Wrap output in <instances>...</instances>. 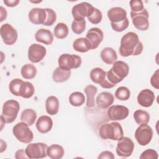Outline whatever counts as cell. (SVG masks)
<instances>
[{
    "label": "cell",
    "mask_w": 159,
    "mask_h": 159,
    "mask_svg": "<svg viewBox=\"0 0 159 159\" xmlns=\"http://www.w3.org/2000/svg\"><path fill=\"white\" fill-rule=\"evenodd\" d=\"M12 133L17 140L24 143H30L34 139L33 132L29 128V125L22 122L13 127Z\"/></svg>",
    "instance_id": "8992f818"
},
{
    "label": "cell",
    "mask_w": 159,
    "mask_h": 159,
    "mask_svg": "<svg viewBox=\"0 0 159 159\" xmlns=\"http://www.w3.org/2000/svg\"><path fill=\"white\" fill-rule=\"evenodd\" d=\"M101 58L106 64L111 65L117 61V55L116 52L111 47H105L100 54Z\"/></svg>",
    "instance_id": "7402d4cb"
},
{
    "label": "cell",
    "mask_w": 159,
    "mask_h": 159,
    "mask_svg": "<svg viewBox=\"0 0 159 159\" xmlns=\"http://www.w3.org/2000/svg\"><path fill=\"white\" fill-rule=\"evenodd\" d=\"M29 20L35 25L43 24L45 22L47 18V12L45 9L34 7L32 8L29 12Z\"/></svg>",
    "instance_id": "2e32d148"
},
{
    "label": "cell",
    "mask_w": 159,
    "mask_h": 159,
    "mask_svg": "<svg viewBox=\"0 0 159 159\" xmlns=\"http://www.w3.org/2000/svg\"><path fill=\"white\" fill-rule=\"evenodd\" d=\"M85 101L84 95L79 91L72 93L69 96V102L70 104L75 107L81 106Z\"/></svg>",
    "instance_id": "1f68e13d"
},
{
    "label": "cell",
    "mask_w": 159,
    "mask_h": 159,
    "mask_svg": "<svg viewBox=\"0 0 159 159\" xmlns=\"http://www.w3.org/2000/svg\"><path fill=\"white\" fill-rule=\"evenodd\" d=\"M115 97L120 101H127L130 96V91L125 86H120L115 91Z\"/></svg>",
    "instance_id": "e575fe53"
},
{
    "label": "cell",
    "mask_w": 159,
    "mask_h": 159,
    "mask_svg": "<svg viewBox=\"0 0 159 159\" xmlns=\"http://www.w3.org/2000/svg\"><path fill=\"white\" fill-rule=\"evenodd\" d=\"M89 76L93 82L101 84L106 79V72L101 68L96 67L91 70Z\"/></svg>",
    "instance_id": "484cf974"
},
{
    "label": "cell",
    "mask_w": 159,
    "mask_h": 159,
    "mask_svg": "<svg viewBox=\"0 0 159 159\" xmlns=\"http://www.w3.org/2000/svg\"><path fill=\"white\" fill-rule=\"evenodd\" d=\"M153 134V130L150 126L147 125V124H142L136 129L135 138L139 145L145 146L151 142Z\"/></svg>",
    "instance_id": "9c48e42d"
},
{
    "label": "cell",
    "mask_w": 159,
    "mask_h": 159,
    "mask_svg": "<svg viewBox=\"0 0 159 159\" xmlns=\"http://www.w3.org/2000/svg\"><path fill=\"white\" fill-rule=\"evenodd\" d=\"M158 157L157 152L153 149H147L143 151L140 156V159H157Z\"/></svg>",
    "instance_id": "b9f144b4"
},
{
    "label": "cell",
    "mask_w": 159,
    "mask_h": 159,
    "mask_svg": "<svg viewBox=\"0 0 159 159\" xmlns=\"http://www.w3.org/2000/svg\"><path fill=\"white\" fill-rule=\"evenodd\" d=\"M115 158L114 154L110 152V151H103L98 156V158L100 159H104V158H107V159H114Z\"/></svg>",
    "instance_id": "ee69618b"
},
{
    "label": "cell",
    "mask_w": 159,
    "mask_h": 159,
    "mask_svg": "<svg viewBox=\"0 0 159 159\" xmlns=\"http://www.w3.org/2000/svg\"><path fill=\"white\" fill-rule=\"evenodd\" d=\"M34 92L35 89L34 85L29 81H23L20 87L19 96L25 99H29L34 95Z\"/></svg>",
    "instance_id": "f546056e"
},
{
    "label": "cell",
    "mask_w": 159,
    "mask_h": 159,
    "mask_svg": "<svg viewBox=\"0 0 159 159\" xmlns=\"http://www.w3.org/2000/svg\"><path fill=\"white\" fill-rule=\"evenodd\" d=\"M94 7L87 2H82L75 5L71 9L74 20H80L85 17L89 16L94 11Z\"/></svg>",
    "instance_id": "7c38bea8"
},
{
    "label": "cell",
    "mask_w": 159,
    "mask_h": 159,
    "mask_svg": "<svg viewBox=\"0 0 159 159\" xmlns=\"http://www.w3.org/2000/svg\"><path fill=\"white\" fill-rule=\"evenodd\" d=\"M23 81L19 78L13 79L9 84V89L10 92L14 96H19L20 87Z\"/></svg>",
    "instance_id": "8d00e7d4"
},
{
    "label": "cell",
    "mask_w": 159,
    "mask_h": 159,
    "mask_svg": "<svg viewBox=\"0 0 159 159\" xmlns=\"http://www.w3.org/2000/svg\"><path fill=\"white\" fill-rule=\"evenodd\" d=\"M86 38L89 42L91 45V49H96L102 42L104 38L103 32L98 27L90 29L86 35Z\"/></svg>",
    "instance_id": "9a60e30c"
},
{
    "label": "cell",
    "mask_w": 159,
    "mask_h": 159,
    "mask_svg": "<svg viewBox=\"0 0 159 159\" xmlns=\"http://www.w3.org/2000/svg\"><path fill=\"white\" fill-rule=\"evenodd\" d=\"M47 50L43 45L33 43L28 50V58L32 63H39L45 57Z\"/></svg>",
    "instance_id": "5bb4252c"
},
{
    "label": "cell",
    "mask_w": 159,
    "mask_h": 159,
    "mask_svg": "<svg viewBox=\"0 0 159 159\" xmlns=\"http://www.w3.org/2000/svg\"><path fill=\"white\" fill-rule=\"evenodd\" d=\"M1 21H2L7 17V12L6 10L4 9L2 6H1Z\"/></svg>",
    "instance_id": "7dc6e473"
},
{
    "label": "cell",
    "mask_w": 159,
    "mask_h": 159,
    "mask_svg": "<svg viewBox=\"0 0 159 159\" xmlns=\"http://www.w3.org/2000/svg\"><path fill=\"white\" fill-rule=\"evenodd\" d=\"M71 76V70L66 71L60 68L59 66L56 68L53 72L52 78L56 83H63L67 81Z\"/></svg>",
    "instance_id": "83f0119b"
},
{
    "label": "cell",
    "mask_w": 159,
    "mask_h": 159,
    "mask_svg": "<svg viewBox=\"0 0 159 159\" xmlns=\"http://www.w3.org/2000/svg\"><path fill=\"white\" fill-rule=\"evenodd\" d=\"M130 17L132 18L134 26L139 30H147L149 27L148 12L146 9H143L139 12H130Z\"/></svg>",
    "instance_id": "52a82bcc"
},
{
    "label": "cell",
    "mask_w": 159,
    "mask_h": 159,
    "mask_svg": "<svg viewBox=\"0 0 159 159\" xmlns=\"http://www.w3.org/2000/svg\"><path fill=\"white\" fill-rule=\"evenodd\" d=\"M99 134L102 139L119 140L124 135L121 125L117 122L102 124L99 129Z\"/></svg>",
    "instance_id": "3957f363"
},
{
    "label": "cell",
    "mask_w": 159,
    "mask_h": 159,
    "mask_svg": "<svg viewBox=\"0 0 159 159\" xmlns=\"http://www.w3.org/2000/svg\"><path fill=\"white\" fill-rule=\"evenodd\" d=\"M47 154L52 159H60L64 155V149L60 145L53 144L47 147Z\"/></svg>",
    "instance_id": "4316f807"
},
{
    "label": "cell",
    "mask_w": 159,
    "mask_h": 159,
    "mask_svg": "<svg viewBox=\"0 0 159 159\" xmlns=\"http://www.w3.org/2000/svg\"><path fill=\"white\" fill-rule=\"evenodd\" d=\"M22 76L27 80H31L35 78L37 74V68L32 64H25L22 66L20 70Z\"/></svg>",
    "instance_id": "4dcf8cb0"
},
{
    "label": "cell",
    "mask_w": 159,
    "mask_h": 159,
    "mask_svg": "<svg viewBox=\"0 0 159 159\" xmlns=\"http://www.w3.org/2000/svg\"><path fill=\"white\" fill-rule=\"evenodd\" d=\"M134 147V143L130 138L127 137H122L118 140L117 144V155L121 157H129L133 153Z\"/></svg>",
    "instance_id": "30bf717a"
},
{
    "label": "cell",
    "mask_w": 159,
    "mask_h": 159,
    "mask_svg": "<svg viewBox=\"0 0 159 159\" xmlns=\"http://www.w3.org/2000/svg\"><path fill=\"white\" fill-rule=\"evenodd\" d=\"M86 29V20L84 19L74 20L71 24L72 31L76 34H81Z\"/></svg>",
    "instance_id": "d590c367"
},
{
    "label": "cell",
    "mask_w": 159,
    "mask_h": 159,
    "mask_svg": "<svg viewBox=\"0 0 159 159\" xmlns=\"http://www.w3.org/2000/svg\"><path fill=\"white\" fill-rule=\"evenodd\" d=\"M84 91L86 95V107L88 108H93L94 107V96L98 92L97 88L94 85H88L84 89Z\"/></svg>",
    "instance_id": "d4e9b609"
},
{
    "label": "cell",
    "mask_w": 159,
    "mask_h": 159,
    "mask_svg": "<svg viewBox=\"0 0 159 159\" xmlns=\"http://www.w3.org/2000/svg\"><path fill=\"white\" fill-rule=\"evenodd\" d=\"M129 66L123 61H116L112 67L106 73V80L112 85L115 86L122 81L129 74Z\"/></svg>",
    "instance_id": "7a4b0ae2"
},
{
    "label": "cell",
    "mask_w": 159,
    "mask_h": 159,
    "mask_svg": "<svg viewBox=\"0 0 159 159\" xmlns=\"http://www.w3.org/2000/svg\"><path fill=\"white\" fill-rule=\"evenodd\" d=\"M0 33L3 42L6 45H12L17 40V32L10 24L6 23L2 24L0 28Z\"/></svg>",
    "instance_id": "8fae6325"
},
{
    "label": "cell",
    "mask_w": 159,
    "mask_h": 159,
    "mask_svg": "<svg viewBox=\"0 0 159 159\" xmlns=\"http://www.w3.org/2000/svg\"><path fill=\"white\" fill-rule=\"evenodd\" d=\"M19 109L20 104L18 101L14 99L8 100L3 104L1 119L5 123H12L17 118Z\"/></svg>",
    "instance_id": "277c9868"
},
{
    "label": "cell",
    "mask_w": 159,
    "mask_h": 159,
    "mask_svg": "<svg viewBox=\"0 0 159 159\" xmlns=\"http://www.w3.org/2000/svg\"><path fill=\"white\" fill-rule=\"evenodd\" d=\"M45 109L48 114L51 116L57 114L59 109L58 99L54 96L48 97L45 101Z\"/></svg>",
    "instance_id": "603a6c76"
},
{
    "label": "cell",
    "mask_w": 159,
    "mask_h": 159,
    "mask_svg": "<svg viewBox=\"0 0 159 159\" xmlns=\"http://www.w3.org/2000/svg\"><path fill=\"white\" fill-rule=\"evenodd\" d=\"M112 29L117 32H121L125 30L129 25V21L128 18L127 17L123 21L120 22L119 23H111Z\"/></svg>",
    "instance_id": "ab89813d"
},
{
    "label": "cell",
    "mask_w": 159,
    "mask_h": 159,
    "mask_svg": "<svg viewBox=\"0 0 159 159\" xmlns=\"http://www.w3.org/2000/svg\"><path fill=\"white\" fill-rule=\"evenodd\" d=\"M114 101V95L109 92H101L96 98V103L98 107L101 109H107L111 106Z\"/></svg>",
    "instance_id": "d6986e66"
},
{
    "label": "cell",
    "mask_w": 159,
    "mask_h": 159,
    "mask_svg": "<svg viewBox=\"0 0 159 159\" xmlns=\"http://www.w3.org/2000/svg\"><path fill=\"white\" fill-rule=\"evenodd\" d=\"M151 85L156 88H159V70H157L150 78Z\"/></svg>",
    "instance_id": "7bdbcfd3"
},
{
    "label": "cell",
    "mask_w": 159,
    "mask_h": 159,
    "mask_svg": "<svg viewBox=\"0 0 159 159\" xmlns=\"http://www.w3.org/2000/svg\"><path fill=\"white\" fill-rule=\"evenodd\" d=\"M37 119L35 111L32 109H25L21 112L20 120L29 126L32 125Z\"/></svg>",
    "instance_id": "f1b7e54d"
},
{
    "label": "cell",
    "mask_w": 159,
    "mask_h": 159,
    "mask_svg": "<svg viewBox=\"0 0 159 159\" xmlns=\"http://www.w3.org/2000/svg\"><path fill=\"white\" fill-rule=\"evenodd\" d=\"M102 15L101 11L96 7H94L92 14L88 17V20L93 24H98L100 23L102 20Z\"/></svg>",
    "instance_id": "74e56055"
},
{
    "label": "cell",
    "mask_w": 159,
    "mask_h": 159,
    "mask_svg": "<svg viewBox=\"0 0 159 159\" xmlns=\"http://www.w3.org/2000/svg\"><path fill=\"white\" fill-rule=\"evenodd\" d=\"M129 4L132 12H139L144 9L143 2L141 0H132L130 1Z\"/></svg>",
    "instance_id": "60d3db41"
},
{
    "label": "cell",
    "mask_w": 159,
    "mask_h": 159,
    "mask_svg": "<svg viewBox=\"0 0 159 159\" xmlns=\"http://www.w3.org/2000/svg\"><path fill=\"white\" fill-rule=\"evenodd\" d=\"M47 145L44 143H32L28 144L25 151L28 158H43L47 156Z\"/></svg>",
    "instance_id": "ba28073f"
},
{
    "label": "cell",
    "mask_w": 159,
    "mask_h": 159,
    "mask_svg": "<svg viewBox=\"0 0 159 159\" xmlns=\"http://www.w3.org/2000/svg\"><path fill=\"white\" fill-rule=\"evenodd\" d=\"M19 0H4V3L7 6L10 7H15L19 3Z\"/></svg>",
    "instance_id": "bcb514c9"
},
{
    "label": "cell",
    "mask_w": 159,
    "mask_h": 159,
    "mask_svg": "<svg viewBox=\"0 0 159 159\" xmlns=\"http://www.w3.org/2000/svg\"><path fill=\"white\" fill-rule=\"evenodd\" d=\"M35 39L40 43L48 45L53 43V35L48 29H40L35 32Z\"/></svg>",
    "instance_id": "44dd1931"
},
{
    "label": "cell",
    "mask_w": 159,
    "mask_h": 159,
    "mask_svg": "<svg viewBox=\"0 0 159 159\" xmlns=\"http://www.w3.org/2000/svg\"><path fill=\"white\" fill-rule=\"evenodd\" d=\"M15 158H27L28 157L26 155L25 150L20 149L17 150L15 153Z\"/></svg>",
    "instance_id": "f6af8a7d"
},
{
    "label": "cell",
    "mask_w": 159,
    "mask_h": 159,
    "mask_svg": "<svg viewBox=\"0 0 159 159\" xmlns=\"http://www.w3.org/2000/svg\"><path fill=\"white\" fill-rule=\"evenodd\" d=\"M58 66L66 71L79 68L82 63L80 56L75 54L63 53L58 58Z\"/></svg>",
    "instance_id": "5b68a950"
},
{
    "label": "cell",
    "mask_w": 159,
    "mask_h": 159,
    "mask_svg": "<svg viewBox=\"0 0 159 159\" xmlns=\"http://www.w3.org/2000/svg\"><path fill=\"white\" fill-rule=\"evenodd\" d=\"M68 32V27L66 24L63 22H60L55 27L53 34L57 39H63L67 37Z\"/></svg>",
    "instance_id": "d6a6232c"
},
{
    "label": "cell",
    "mask_w": 159,
    "mask_h": 159,
    "mask_svg": "<svg viewBox=\"0 0 159 159\" xmlns=\"http://www.w3.org/2000/svg\"><path fill=\"white\" fill-rule=\"evenodd\" d=\"M73 48L76 52L85 53L91 49V45L86 37H81L76 39L73 42Z\"/></svg>",
    "instance_id": "cb8c5ba5"
},
{
    "label": "cell",
    "mask_w": 159,
    "mask_h": 159,
    "mask_svg": "<svg viewBox=\"0 0 159 159\" xmlns=\"http://www.w3.org/2000/svg\"><path fill=\"white\" fill-rule=\"evenodd\" d=\"M143 48V44L139 40L137 34L133 32H129L121 38L119 51L122 57L137 56L141 54Z\"/></svg>",
    "instance_id": "6da1fadb"
},
{
    "label": "cell",
    "mask_w": 159,
    "mask_h": 159,
    "mask_svg": "<svg viewBox=\"0 0 159 159\" xmlns=\"http://www.w3.org/2000/svg\"><path fill=\"white\" fill-rule=\"evenodd\" d=\"M107 17L111 23H119L127 18V12L122 7H114L107 11Z\"/></svg>",
    "instance_id": "ac0fdd59"
},
{
    "label": "cell",
    "mask_w": 159,
    "mask_h": 159,
    "mask_svg": "<svg viewBox=\"0 0 159 159\" xmlns=\"http://www.w3.org/2000/svg\"><path fill=\"white\" fill-rule=\"evenodd\" d=\"M129 114V109L122 105H113L109 107L107 115L111 120H122L125 119Z\"/></svg>",
    "instance_id": "4fadbf2b"
},
{
    "label": "cell",
    "mask_w": 159,
    "mask_h": 159,
    "mask_svg": "<svg viewBox=\"0 0 159 159\" xmlns=\"http://www.w3.org/2000/svg\"><path fill=\"white\" fill-rule=\"evenodd\" d=\"M134 118L137 124H147L150 120V115L148 112L143 110H137L134 113Z\"/></svg>",
    "instance_id": "836d02e7"
},
{
    "label": "cell",
    "mask_w": 159,
    "mask_h": 159,
    "mask_svg": "<svg viewBox=\"0 0 159 159\" xmlns=\"http://www.w3.org/2000/svg\"><path fill=\"white\" fill-rule=\"evenodd\" d=\"M52 127V119L48 116H42L39 117L36 122V128L37 130L42 134H46L50 132Z\"/></svg>",
    "instance_id": "ffe728a7"
},
{
    "label": "cell",
    "mask_w": 159,
    "mask_h": 159,
    "mask_svg": "<svg viewBox=\"0 0 159 159\" xmlns=\"http://www.w3.org/2000/svg\"><path fill=\"white\" fill-rule=\"evenodd\" d=\"M154 93L149 89H142L137 96V102L144 107H150L155 101Z\"/></svg>",
    "instance_id": "e0dca14e"
},
{
    "label": "cell",
    "mask_w": 159,
    "mask_h": 159,
    "mask_svg": "<svg viewBox=\"0 0 159 159\" xmlns=\"http://www.w3.org/2000/svg\"><path fill=\"white\" fill-rule=\"evenodd\" d=\"M45 10L47 12V18L43 25L46 26H51L56 21V13L52 9L50 8H45Z\"/></svg>",
    "instance_id": "f35d334b"
}]
</instances>
